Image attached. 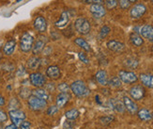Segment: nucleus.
<instances>
[{"label": "nucleus", "mask_w": 153, "mask_h": 129, "mask_svg": "<svg viewBox=\"0 0 153 129\" xmlns=\"http://www.w3.org/2000/svg\"><path fill=\"white\" fill-rule=\"evenodd\" d=\"M71 90L72 93L78 98H84L89 95L90 91L83 80H76L71 85Z\"/></svg>", "instance_id": "nucleus-1"}, {"label": "nucleus", "mask_w": 153, "mask_h": 129, "mask_svg": "<svg viewBox=\"0 0 153 129\" xmlns=\"http://www.w3.org/2000/svg\"><path fill=\"white\" fill-rule=\"evenodd\" d=\"M33 44H34V37L30 33L25 32L21 39H20V49L24 53H28L32 50Z\"/></svg>", "instance_id": "nucleus-2"}, {"label": "nucleus", "mask_w": 153, "mask_h": 129, "mask_svg": "<svg viewBox=\"0 0 153 129\" xmlns=\"http://www.w3.org/2000/svg\"><path fill=\"white\" fill-rule=\"evenodd\" d=\"M74 28L79 34H81V35H88L90 32L91 26L88 20H86L85 18L80 17L75 20Z\"/></svg>", "instance_id": "nucleus-3"}, {"label": "nucleus", "mask_w": 153, "mask_h": 129, "mask_svg": "<svg viewBox=\"0 0 153 129\" xmlns=\"http://www.w3.org/2000/svg\"><path fill=\"white\" fill-rule=\"evenodd\" d=\"M27 104L30 110H34V111H39L42 110L47 106V102L39 99L34 95H31L28 99H27Z\"/></svg>", "instance_id": "nucleus-4"}, {"label": "nucleus", "mask_w": 153, "mask_h": 129, "mask_svg": "<svg viewBox=\"0 0 153 129\" xmlns=\"http://www.w3.org/2000/svg\"><path fill=\"white\" fill-rule=\"evenodd\" d=\"M118 78L120 79L121 82L125 84H132V83H135L138 80V76H136L135 73L124 71V70L118 72Z\"/></svg>", "instance_id": "nucleus-5"}, {"label": "nucleus", "mask_w": 153, "mask_h": 129, "mask_svg": "<svg viewBox=\"0 0 153 129\" xmlns=\"http://www.w3.org/2000/svg\"><path fill=\"white\" fill-rule=\"evenodd\" d=\"M29 81L30 84L35 88H42L46 84V77L42 73L35 72L29 76Z\"/></svg>", "instance_id": "nucleus-6"}, {"label": "nucleus", "mask_w": 153, "mask_h": 129, "mask_svg": "<svg viewBox=\"0 0 153 129\" xmlns=\"http://www.w3.org/2000/svg\"><path fill=\"white\" fill-rule=\"evenodd\" d=\"M9 114H10V117L12 124L17 126H20V124L23 123V121H25L26 118L25 113L21 110H10Z\"/></svg>", "instance_id": "nucleus-7"}, {"label": "nucleus", "mask_w": 153, "mask_h": 129, "mask_svg": "<svg viewBox=\"0 0 153 129\" xmlns=\"http://www.w3.org/2000/svg\"><path fill=\"white\" fill-rule=\"evenodd\" d=\"M146 11H147V7L142 3H138L131 7L130 10V15L134 19H139L145 14Z\"/></svg>", "instance_id": "nucleus-8"}, {"label": "nucleus", "mask_w": 153, "mask_h": 129, "mask_svg": "<svg viewBox=\"0 0 153 129\" xmlns=\"http://www.w3.org/2000/svg\"><path fill=\"white\" fill-rule=\"evenodd\" d=\"M129 92H130V95L132 99L139 101L145 96L146 90L140 85H135V86H132Z\"/></svg>", "instance_id": "nucleus-9"}, {"label": "nucleus", "mask_w": 153, "mask_h": 129, "mask_svg": "<svg viewBox=\"0 0 153 129\" xmlns=\"http://www.w3.org/2000/svg\"><path fill=\"white\" fill-rule=\"evenodd\" d=\"M89 11L95 18H102L106 14V10L102 4H94L91 5L89 8Z\"/></svg>", "instance_id": "nucleus-10"}, {"label": "nucleus", "mask_w": 153, "mask_h": 129, "mask_svg": "<svg viewBox=\"0 0 153 129\" xmlns=\"http://www.w3.org/2000/svg\"><path fill=\"white\" fill-rule=\"evenodd\" d=\"M33 26H34L35 29L39 33H44L47 30V22H46V20L43 16H38L34 20Z\"/></svg>", "instance_id": "nucleus-11"}, {"label": "nucleus", "mask_w": 153, "mask_h": 129, "mask_svg": "<svg viewBox=\"0 0 153 129\" xmlns=\"http://www.w3.org/2000/svg\"><path fill=\"white\" fill-rule=\"evenodd\" d=\"M106 46L107 48L115 53H120L122 51H124L125 49V44L118 42V40H108L107 44H106Z\"/></svg>", "instance_id": "nucleus-12"}, {"label": "nucleus", "mask_w": 153, "mask_h": 129, "mask_svg": "<svg viewBox=\"0 0 153 129\" xmlns=\"http://www.w3.org/2000/svg\"><path fill=\"white\" fill-rule=\"evenodd\" d=\"M123 104L125 106V110H127V111L131 114H135L138 111V106L132 101L131 98L128 96H124L123 97Z\"/></svg>", "instance_id": "nucleus-13"}, {"label": "nucleus", "mask_w": 153, "mask_h": 129, "mask_svg": "<svg viewBox=\"0 0 153 129\" xmlns=\"http://www.w3.org/2000/svg\"><path fill=\"white\" fill-rule=\"evenodd\" d=\"M42 39H43V37L39 36L38 38V40L35 42V44H33L32 53L34 54V56H37V55H39V54H41L44 49L45 44H46V42H47V40H42Z\"/></svg>", "instance_id": "nucleus-14"}, {"label": "nucleus", "mask_w": 153, "mask_h": 129, "mask_svg": "<svg viewBox=\"0 0 153 129\" xmlns=\"http://www.w3.org/2000/svg\"><path fill=\"white\" fill-rule=\"evenodd\" d=\"M46 76H47L50 79L56 80L61 77V71L59 69L58 66L52 65L46 69Z\"/></svg>", "instance_id": "nucleus-15"}, {"label": "nucleus", "mask_w": 153, "mask_h": 129, "mask_svg": "<svg viewBox=\"0 0 153 129\" xmlns=\"http://www.w3.org/2000/svg\"><path fill=\"white\" fill-rule=\"evenodd\" d=\"M71 98V95L68 92H60L59 94H57V96L56 98V105L58 108H62L64 107L67 103L69 102Z\"/></svg>", "instance_id": "nucleus-16"}, {"label": "nucleus", "mask_w": 153, "mask_h": 129, "mask_svg": "<svg viewBox=\"0 0 153 129\" xmlns=\"http://www.w3.org/2000/svg\"><path fill=\"white\" fill-rule=\"evenodd\" d=\"M141 34V37L149 40L150 42H152L153 40V26L151 25H145L139 30Z\"/></svg>", "instance_id": "nucleus-17"}, {"label": "nucleus", "mask_w": 153, "mask_h": 129, "mask_svg": "<svg viewBox=\"0 0 153 129\" xmlns=\"http://www.w3.org/2000/svg\"><path fill=\"white\" fill-rule=\"evenodd\" d=\"M16 48V40L14 39L9 40L3 45V53L6 56H11Z\"/></svg>", "instance_id": "nucleus-18"}, {"label": "nucleus", "mask_w": 153, "mask_h": 129, "mask_svg": "<svg viewBox=\"0 0 153 129\" xmlns=\"http://www.w3.org/2000/svg\"><path fill=\"white\" fill-rule=\"evenodd\" d=\"M32 95H34L39 99H42L44 101L47 102L48 100H50V94L49 92L42 89V88H36L35 90H33L32 91Z\"/></svg>", "instance_id": "nucleus-19"}, {"label": "nucleus", "mask_w": 153, "mask_h": 129, "mask_svg": "<svg viewBox=\"0 0 153 129\" xmlns=\"http://www.w3.org/2000/svg\"><path fill=\"white\" fill-rule=\"evenodd\" d=\"M42 65V59L37 56H33L28 58L27 62H26V66L29 70H37Z\"/></svg>", "instance_id": "nucleus-20"}, {"label": "nucleus", "mask_w": 153, "mask_h": 129, "mask_svg": "<svg viewBox=\"0 0 153 129\" xmlns=\"http://www.w3.org/2000/svg\"><path fill=\"white\" fill-rule=\"evenodd\" d=\"M95 77L97 82L102 85V86H106L108 85V76H107V73L104 70H100L96 73L95 74Z\"/></svg>", "instance_id": "nucleus-21"}, {"label": "nucleus", "mask_w": 153, "mask_h": 129, "mask_svg": "<svg viewBox=\"0 0 153 129\" xmlns=\"http://www.w3.org/2000/svg\"><path fill=\"white\" fill-rule=\"evenodd\" d=\"M109 105L113 110L117 112L123 113L125 111V106H124L123 102L118 99H111L109 101Z\"/></svg>", "instance_id": "nucleus-22"}, {"label": "nucleus", "mask_w": 153, "mask_h": 129, "mask_svg": "<svg viewBox=\"0 0 153 129\" xmlns=\"http://www.w3.org/2000/svg\"><path fill=\"white\" fill-rule=\"evenodd\" d=\"M139 79H140V81L144 86L150 88V89L153 88V74H141L140 76H139Z\"/></svg>", "instance_id": "nucleus-23"}, {"label": "nucleus", "mask_w": 153, "mask_h": 129, "mask_svg": "<svg viewBox=\"0 0 153 129\" xmlns=\"http://www.w3.org/2000/svg\"><path fill=\"white\" fill-rule=\"evenodd\" d=\"M137 115H138L139 119L144 121V122L150 121L153 118V114L151 113L150 110H147V108H142V110L137 111Z\"/></svg>", "instance_id": "nucleus-24"}, {"label": "nucleus", "mask_w": 153, "mask_h": 129, "mask_svg": "<svg viewBox=\"0 0 153 129\" xmlns=\"http://www.w3.org/2000/svg\"><path fill=\"white\" fill-rule=\"evenodd\" d=\"M68 22H69V13H68V11H63L59 20L55 23V26L59 28H64V26H67Z\"/></svg>", "instance_id": "nucleus-25"}, {"label": "nucleus", "mask_w": 153, "mask_h": 129, "mask_svg": "<svg viewBox=\"0 0 153 129\" xmlns=\"http://www.w3.org/2000/svg\"><path fill=\"white\" fill-rule=\"evenodd\" d=\"M130 40H131V43L134 44V46H141L143 44H144V40L143 38L139 35L138 33H135V32H132L131 33V35H130Z\"/></svg>", "instance_id": "nucleus-26"}, {"label": "nucleus", "mask_w": 153, "mask_h": 129, "mask_svg": "<svg viewBox=\"0 0 153 129\" xmlns=\"http://www.w3.org/2000/svg\"><path fill=\"white\" fill-rule=\"evenodd\" d=\"M74 43L78 45V46H80L81 48L83 49V50H85V51H86V52H89L90 50H91V47H90V45H89V44L86 42L85 40H84L83 38H76L75 40H74Z\"/></svg>", "instance_id": "nucleus-27"}, {"label": "nucleus", "mask_w": 153, "mask_h": 129, "mask_svg": "<svg viewBox=\"0 0 153 129\" xmlns=\"http://www.w3.org/2000/svg\"><path fill=\"white\" fill-rule=\"evenodd\" d=\"M79 111L75 108H71V110L65 112V117L70 121H74L79 117Z\"/></svg>", "instance_id": "nucleus-28"}, {"label": "nucleus", "mask_w": 153, "mask_h": 129, "mask_svg": "<svg viewBox=\"0 0 153 129\" xmlns=\"http://www.w3.org/2000/svg\"><path fill=\"white\" fill-rule=\"evenodd\" d=\"M19 95L23 99H28L32 95V91H30L28 88H26V87H23L19 91Z\"/></svg>", "instance_id": "nucleus-29"}, {"label": "nucleus", "mask_w": 153, "mask_h": 129, "mask_svg": "<svg viewBox=\"0 0 153 129\" xmlns=\"http://www.w3.org/2000/svg\"><path fill=\"white\" fill-rule=\"evenodd\" d=\"M121 81L118 78V76H114L108 80V85L111 88H114V89H117V88L121 87Z\"/></svg>", "instance_id": "nucleus-30"}, {"label": "nucleus", "mask_w": 153, "mask_h": 129, "mask_svg": "<svg viewBox=\"0 0 153 129\" xmlns=\"http://www.w3.org/2000/svg\"><path fill=\"white\" fill-rule=\"evenodd\" d=\"M20 106H21V104H20V102L18 101V99L16 98H11L10 100V103H9V110H20Z\"/></svg>", "instance_id": "nucleus-31"}, {"label": "nucleus", "mask_w": 153, "mask_h": 129, "mask_svg": "<svg viewBox=\"0 0 153 129\" xmlns=\"http://www.w3.org/2000/svg\"><path fill=\"white\" fill-rule=\"evenodd\" d=\"M110 31H111V28L108 26H103L101 28V31H100V33H99V39L102 40L105 37H107V35L110 33Z\"/></svg>", "instance_id": "nucleus-32"}, {"label": "nucleus", "mask_w": 153, "mask_h": 129, "mask_svg": "<svg viewBox=\"0 0 153 129\" xmlns=\"http://www.w3.org/2000/svg\"><path fill=\"white\" fill-rule=\"evenodd\" d=\"M104 4H105V7L108 10H113V9L117 8V0H105Z\"/></svg>", "instance_id": "nucleus-33"}, {"label": "nucleus", "mask_w": 153, "mask_h": 129, "mask_svg": "<svg viewBox=\"0 0 153 129\" xmlns=\"http://www.w3.org/2000/svg\"><path fill=\"white\" fill-rule=\"evenodd\" d=\"M113 121H114V117L113 116H105V117L100 118V123L102 124H105V125L111 124Z\"/></svg>", "instance_id": "nucleus-34"}, {"label": "nucleus", "mask_w": 153, "mask_h": 129, "mask_svg": "<svg viewBox=\"0 0 153 129\" xmlns=\"http://www.w3.org/2000/svg\"><path fill=\"white\" fill-rule=\"evenodd\" d=\"M118 5L122 10H127L131 7V2L129 0H117Z\"/></svg>", "instance_id": "nucleus-35"}, {"label": "nucleus", "mask_w": 153, "mask_h": 129, "mask_svg": "<svg viewBox=\"0 0 153 129\" xmlns=\"http://www.w3.org/2000/svg\"><path fill=\"white\" fill-rule=\"evenodd\" d=\"M126 66L131 68V69H135L138 66V62L136 59H128L126 60Z\"/></svg>", "instance_id": "nucleus-36"}, {"label": "nucleus", "mask_w": 153, "mask_h": 129, "mask_svg": "<svg viewBox=\"0 0 153 129\" xmlns=\"http://www.w3.org/2000/svg\"><path fill=\"white\" fill-rule=\"evenodd\" d=\"M57 89L60 92H68L71 89V86H69L67 83H61L57 86Z\"/></svg>", "instance_id": "nucleus-37"}, {"label": "nucleus", "mask_w": 153, "mask_h": 129, "mask_svg": "<svg viewBox=\"0 0 153 129\" xmlns=\"http://www.w3.org/2000/svg\"><path fill=\"white\" fill-rule=\"evenodd\" d=\"M58 112V107L56 106H51L47 108V114L49 116H53Z\"/></svg>", "instance_id": "nucleus-38"}, {"label": "nucleus", "mask_w": 153, "mask_h": 129, "mask_svg": "<svg viewBox=\"0 0 153 129\" xmlns=\"http://www.w3.org/2000/svg\"><path fill=\"white\" fill-rule=\"evenodd\" d=\"M78 58H79L80 60H81V62H83L85 64H88V63H89V59H88V57H86V55H85V53L80 52V53L78 54Z\"/></svg>", "instance_id": "nucleus-39"}, {"label": "nucleus", "mask_w": 153, "mask_h": 129, "mask_svg": "<svg viewBox=\"0 0 153 129\" xmlns=\"http://www.w3.org/2000/svg\"><path fill=\"white\" fill-rule=\"evenodd\" d=\"M8 120V114L3 110H0V124L5 123V122Z\"/></svg>", "instance_id": "nucleus-40"}, {"label": "nucleus", "mask_w": 153, "mask_h": 129, "mask_svg": "<svg viewBox=\"0 0 153 129\" xmlns=\"http://www.w3.org/2000/svg\"><path fill=\"white\" fill-rule=\"evenodd\" d=\"M19 127L20 129H31V124L29 121H23Z\"/></svg>", "instance_id": "nucleus-41"}, {"label": "nucleus", "mask_w": 153, "mask_h": 129, "mask_svg": "<svg viewBox=\"0 0 153 129\" xmlns=\"http://www.w3.org/2000/svg\"><path fill=\"white\" fill-rule=\"evenodd\" d=\"M82 1L85 4H102V0H82Z\"/></svg>", "instance_id": "nucleus-42"}, {"label": "nucleus", "mask_w": 153, "mask_h": 129, "mask_svg": "<svg viewBox=\"0 0 153 129\" xmlns=\"http://www.w3.org/2000/svg\"><path fill=\"white\" fill-rule=\"evenodd\" d=\"M74 123L71 124V122L66 121L65 124H64V129H72V127H74Z\"/></svg>", "instance_id": "nucleus-43"}, {"label": "nucleus", "mask_w": 153, "mask_h": 129, "mask_svg": "<svg viewBox=\"0 0 153 129\" xmlns=\"http://www.w3.org/2000/svg\"><path fill=\"white\" fill-rule=\"evenodd\" d=\"M5 129H19V128H18V126H17V125L11 124L7 125V126L5 127Z\"/></svg>", "instance_id": "nucleus-44"}, {"label": "nucleus", "mask_w": 153, "mask_h": 129, "mask_svg": "<svg viewBox=\"0 0 153 129\" xmlns=\"http://www.w3.org/2000/svg\"><path fill=\"white\" fill-rule=\"evenodd\" d=\"M6 103V101H5V98L4 96H2L1 94H0V106H3Z\"/></svg>", "instance_id": "nucleus-45"}, {"label": "nucleus", "mask_w": 153, "mask_h": 129, "mask_svg": "<svg viewBox=\"0 0 153 129\" xmlns=\"http://www.w3.org/2000/svg\"><path fill=\"white\" fill-rule=\"evenodd\" d=\"M3 58V54L0 52V62H1V59Z\"/></svg>", "instance_id": "nucleus-46"}, {"label": "nucleus", "mask_w": 153, "mask_h": 129, "mask_svg": "<svg viewBox=\"0 0 153 129\" xmlns=\"http://www.w3.org/2000/svg\"><path fill=\"white\" fill-rule=\"evenodd\" d=\"M2 46H3V40H0V48H1Z\"/></svg>", "instance_id": "nucleus-47"}, {"label": "nucleus", "mask_w": 153, "mask_h": 129, "mask_svg": "<svg viewBox=\"0 0 153 129\" xmlns=\"http://www.w3.org/2000/svg\"><path fill=\"white\" fill-rule=\"evenodd\" d=\"M129 1H130L131 3H134V2H136V1H138V0H129Z\"/></svg>", "instance_id": "nucleus-48"}, {"label": "nucleus", "mask_w": 153, "mask_h": 129, "mask_svg": "<svg viewBox=\"0 0 153 129\" xmlns=\"http://www.w3.org/2000/svg\"><path fill=\"white\" fill-rule=\"evenodd\" d=\"M20 1H22V0H17V2H20Z\"/></svg>", "instance_id": "nucleus-49"}, {"label": "nucleus", "mask_w": 153, "mask_h": 129, "mask_svg": "<svg viewBox=\"0 0 153 129\" xmlns=\"http://www.w3.org/2000/svg\"><path fill=\"white\" fill-rule=\"evenodd\" d=\"M0 80H1V76H0Z\"/></svg>", "instance_id": "nucleus-50"}, {"label": "nucleus", "mask_w": 153, "mask_h": 129, "mask_svg": "<svg viewBox=\"0 0 153 129\" xmlns=\"http://www.w3.org/2000/svg\"><path fill=\"white\" fill-rule=\"evenodd\" d=\"M151 1H152V2H153V0H151Z\"/></svg>", "instance_id": "nucleus-51"}]
</instances>
